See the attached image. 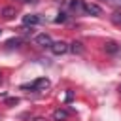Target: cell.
Instances as JSON below:
<instances>
[{
    "instance_id": "1",
    "label": "cell",
    "mask_w": 121,
    "mask_h": 121,
    "mask_svg": "<svg viewBox=\"0 0 121 121\" xmlns=\"http://www.w3.org/2000/svg\"><path fill=\"white\" fill-rule=\"evenodd\" d=\"M47 87H49V79H45V78H40L30 85H23V89H32V91H45Z\"/></svg>"
},
{
    "instance_id": "2",
    "label": "cell",
    "mask_w": 121,
    "mask_h": 121,
    "mask_svg": "<svg viewBox=\"0 0 121 121\" xmlns=\"http://www.w3.org/2000/svg\"><path fill=\"white\" fill-rule=\"evenodd\" d=\"M34 42L40 45V47H51V43H53V40H51V36L49 34H45V32H42V34H38L36 38H34Z\"/></svg>"
},
{
    "instance_id": "3",
    "label": "cell",
    "mask_w": 121,
    "mask_h": 121,
    "mask_svg": "<svg viewBox=\"0 0 121 121\" xmlns=\"http://www.w3.org/2000/svg\"><path fill=\"white\" fill-rule=\"evenodd\" d=\"M49 49L53 51V55H62V53H66L70 47H68V43H64V42H53Z\"/></svg>"
},
{
    "instance_id": "4",
    "label": "cell",
    "mask_w": 121,
    "mask_h": 121,
    "mask_svg": "<svg viewBox=\"0 0 121 121\" xmlns=\"http://www.w3.org/2000/svg\"><path fill=\"white\" fill-rule=\"evenodd\" d=\"M83 11H85V13H89V15H95V17L102 13L100 6H96V4H91V2H83Z\"/></svg>"
},
{
    "instance_id": "5",
    "label": "cell",
    "mask_w": 121,
    "mask_h": 121,
    "mask_svg": "<svg viewBox=\"0 0 121 121\" xmlns=\"http://www.w3.org/2000/svg\"><path fill=\"white\" fill-rule=\"evenodd\" d=\"M104 51H106V53H110V55H115V53H119V51H121V45H119L117 42L110 40V42H106V43H104Z\"/></svg>"
},
{
    "instance_id": "6",
    "label": "cell",
    "mask_w": 121,
    "mask_h": 121,
    "mask_svg": "<svg viewBox=\"0 0 121 121\" xmlns=\"http://www.w3.org/2000/svg\"><path fill=\"white\" fill-rule=\"evenodd\" d=\"M66 117H68V112L62 110V108H59V110L53 112V119H55V121H64Z\"/></svg>"
},
{
    "instance_id": "7",
    "label": "cell",
    "mask_w": 121,
    "mask_h": 121,
    "mask_svg": "<svg viewBox=\"0 0 121 121\" xmlns=\"http://www.w3.org/2000/svg\"><path fill=\"white\" fill-rule=\"evenodd\" d=\"M40 21H42V19H40L38 15H25V17H23V23H25V25H38Z\"/></svg>"
},
{
    "instance_id": "8",
    "label": "cell",
    "mask_w": 121,
    "mask_h": 121,
    "mask_svg": "<svg viewBox=\"0 0 121 121\" xmlns=\"http://www.w3.org/2000/svg\"><path fill=\"white\" fill-rule=\"evenodd\" d=\"M13 15H15V8H4L2 9V17L4 19H13Z\"/></svg>"
},
{
    "instance_id": "9",
    "label": "cell",
    "mask_w": 121,
    "mask_h": 121,
    "mask_svg": "<svg viewBox=\"0 0 121 121\" xmlns=\"http://www.w3.org/2000/svg\"><path fill=\"white\" fill-rule=\"evenodd\" d=\"M70 8L76 11H83V2L81 0H70Z\"/></svg>"
},
{
    "instance_id": "10",
    "label": "cell",
    "mask_w": 121,
    "mask_h": 121,
    "mask_svg": "<svg viewBox=\"0 0 121 121\" xmlns=\"http://www.w3.org/2000/svg\"><path fill=\"white\" fill-rule=\"evenodd\" d=\"M70 49H72L74 53H81V51H83V47H81L79 42H72V43H70Z\"/></svg>"
},
{
    "instance_id": "11",
    "label": "cell",
    "mask_w": 121,
    "mask_h": 121,
    "mask_svg": "<svg viewBox=\"0 0 121 121\" xmlns=\"http://www.w3.org/2000/svg\"><path fill=\"white\" fill-rule=\"evenodd\" d=\"M112 23L117 25V26H121V11H115V13L112 15Z\"/></svg>"
},
{
    "instance_id": "12",
    "label": "cell",
    "mask_w": 121,
    "mask_h": 121,
    "mask_svg": "<svg viewBox=\"0 0 121 121\" xmlns=\"http://www.w3.org/2000/svg\"><path fill=\"white\" fill-rule=\"evenodd\" d=\"M19 43H21V40H19V38H15V40H9L6 45H8V47H19Z\"/></svg>"
},
{
    "instance_id": "13",
    "label": "cell",
    "mask_w": 121,
    "mask_h": 121,
    "mask_svg": "<svg viewBox=\"0 0 121 121\" xmlns=\"http://www.w3.org/2000/svg\"><path fill=\"white\" fill-rule=\"evenodd\" d=\"M55 21H57V23H64V21H66V13H59V17H57Z\"/></svg>"
},
{
    "instance_id": "14",
    "label": "cell",
    "mask_w": 121,
    "mask_h": 121,
    "mask_svg": "<svg viewBox=\"0 0 121 121\" xmlns=\"http://www.w3.org/2000/svg\"><path fill=\"white\" fill-rule=\"evenodd\" d=\"M17 102H19L17 98H9V100H8V104H17Z\"/></svg>"
},
{
    "instance_id": "15",
    "label": "cell",
    "mask_w": 121,
    "mask_h": 121,
    "mask_svg": "<svg viewBox=\"0 0 121 121\" xmlns=\"http://www.w3.org/2000/svg\"><path fill=\"white\" fill-rule=\"evenodd\" d=\"M112 4H115V6H121V0H110Z\"/></svg>"
},
{
    "instance_id": "16",
    "label": "cell",
    "mask_w": 121,
    "mask_h": 121,
    "mask_svg": "<svg viewBox=\"0 0 121 121\" xmlns=\"http://www.w3.org/2000/svg\"><path fill=\"white\" fill-rule=\"evenodd\" d=\"M23 2H30V4H34V2H38V0H23Z\"/></svg>"
},
{
    "instance_id": "17",
    "label": "cell",
    "mask_w": 121,
    "mask_h": 121,
    "mask_svg": "<svg viewBox=\"0 0 121 121\" xmlns=\"http://www.w3.org/2000/svg\"><path fill=\"white\" fill-rule=\"evenodd\" d=\"M36 121H45V119H42V117H38V119H36Z\"/></svg>"
},
{
    "instance_id": "18",
    "label": "cell",
    "mask_w": 121,
    "mask_h": 121,
    "mask_svg": "<svg viewBox=\"0 0 121 121\" xmlns=\"http://www.w3.org/2000/svg\"><path fill=\"white\" fill-rule=\"evenodd\" d=\"M117 91H119V95H121V85H119V87H117Z\"/></svg>"
},
{
    "instance_id": "19",
    "label": "cell",
    "mask_w": 121,
    "mask_h": 121,
    "mask_svg": "<svg viewBox=\"0 0 121 121\" xmlns=\"http://www.w3.org/2000/svg\"><path fill=\"white\" fill-rule=\"evenodd\" d=\"M0 79H2V74H0Z\"/></svg>"
},
{
    "instance_id": "20",
    "label": "cell",
    "mask_w": 121,
    "mask_h": 121,
    "mask_svg": "<svg viewBox=\"0 0 121 121\" xmlns=\"http://www.w3.org/2000/svg\"><path fill=\"white\" fill-rule=\"evenodd\" d=\"M21 2H23V0H21Z\"/></svg>"
}]
</instances>
